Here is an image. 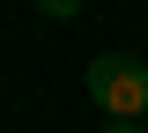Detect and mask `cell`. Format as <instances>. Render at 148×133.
Here are the masks:
<instances>
[{
  "instance_id": "6da1fadb",
  "label": "cell",
  "mask_w": 148,
  "mask_h": 133,
  "mask_svg": "<svg viewBox=\"0 0 148 133\" xmlns=\"http://www.w3.org/2000/svg\"><path fill=\"white\" fill-rule=\"evenodd\" d=\"M89 104L104 118H148V59H133V52L89 59Z\"/></svg>"
},
{
  "instance_id": "7a4b0ae2",
  "label": "cell",
  "mask_w": 148,
  "mask_h": 133,
  "mask_svg": "<svg viewBox=\"0 0 148 133\" xmlns=\"http://www.w3.org/2000/svg\"><path fill=\"white\" fill-rule=\"evenodd\" d=\"M30 8H37V15H52V22H74L89 0H30Z\"/></svg>"
},
{
  "instance_id": "3957f363",
  "label": "cell",
  "mask_w": 148,
  "mask_h": 133,
  "mask_svg": "<svg viewBox=\"0 0 148 133\" xmlns=\"http://www.w3.org/2000/svg\"><path fill=\"white\" fill-rule=\"evenodd\" d=\"M104 133H148L141 118H104Z\"/></svg>"
},
{
  "instance_id": "277c9868",
  "label": "cell",
  "mask_w": 148,
  "mask_h": 133,
  "mask_svg": "<svg viewBox=\"0 0 148 133\" xmlns=\"http://www.w3.org/2000/svg\"><path fill=\"white\" fill-rule=\"evenodd\" d=\"M141 126H148V118H141Z\"/></svg>"
}]
</instances>
